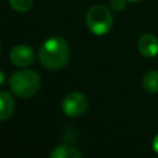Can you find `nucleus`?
I'll list each match as a JSON object with an SVG mask.
<instances>
[{
    "mask_svg": "<svg viewBox=\"0 0 158 158\" xmlns=\"http://www.w3.org/2000/svg\"><path fill=\"white\" fill-rule=\"evenodd\" d=\"M38 59L47 69L58 70L64 68L70 59V48L68 42L59 36L46 40L38 51Z\"/></svg>",
    "mask_w": 158,
    "mask_h": 158,
    "instance_id": "obj_1",
    "label": "nucleus"
},
{
    "mask_svg": "<svg viewBox=\"0 0 158 158\" xmlns=\"http://www.w3.org/2000/svg\"><path fill=\"white\" fill-rule=\"evenodd\" d=\"M10 89L11 91L20 98H30L33 96L41 85L40 75L30 69H21L15 72L10 77Z\"/></svg>",
    "mask_w": 158,
    "mask_h": 158,
    "instance_id": "obj_2",
    "label": "nucleus"
},
{
    "mask_svg": "<svg viewBox=\"0 0 158 158\" xmlns=\"http://www.w3.org/2000/svg\"><path fill=\"white\" fill-rule=\"evenodd\" d=\"M112 22L114 19L111 11L104 5L91 6L85 16V23L88 28L96 36H104L107 32H110Z\"/></svg>",
    "mask_w": 158,
    "mask_h": 158,
    "instance_id": "obj_3",
    "label": "nucleus"
},
{
    "mask_svg": "<svg viewBox=\"0 0 158 158\" xmlns=\"http://www.w3.org/2000/svg\"><path fill=\"white\" fill-rule=\"evenodd\" d=\"M88 105H89V102H88L86 96L78 91L69 93L68 95L64 96V99L62 101V109H63L64 114L69 117L81 116L86 111Z\"/></svg>",
    "mask_w": 158,
    "mask_h": 158,
    "instance_id": "obj_4",
    "label": "nucleus"
},
{
    "mask_svg": "<svg viewBox=\"0 0 158 158\" xmlns=\"http://www.w3.org/2000/svg\"><path fill=\"white\" fill-rule=\"evenodd\" d=\"M10 60L14 65L26 68L35 62V53L31 47L25 44H17L10 51Z\"/></svg>",
    "mask_w": 158,
    "mask_h": 158,
    "instance_id": "obj_5",
    "label": "nucleus"
},
{
    "mask_svg": "<svg viewBox=\"0 0 158 158\" xmlns=\"http://www.w3.org/2000/svg\"><path fill=\"white\" fill-rule=\"evenodd\" d=\"M138 51L144 57L158 54V38L152 33H144L138 40Z\"/></svg>",
    "mask_w": 158,
    "mask_h": 158,
    "instance_id": "obj_6",
    "label": "nucleus"
},
{
    "mask_svg": "<svg viewBox=\"0 0 158 158\" xmlns=\"http://www.w3.org/2000/svg\"><path fill=\"white\" fill-rule=\"evenodd\" d=\"M15 109V101L14 98L10 95V93L0 90V121L9 120Z\"/></svg>",
    "mask_w": 158,
    "mask_h": 158,
    "instance_id": "obj_7",
    "label": "nucleus"
},
{
    "mask_svg": "<svg viewBox=\"0 0 158 158\" xmlns=\"http://www.w3.org/2000/svg\"><path fill=\"white\" fill-rule=\"evenodd\" d=\"M49 158H81V153L70 144H59L52 151Z\"/></svg>",
    "mask_w": 158,
    "mask_h": 158,
    "instance_id": "obj_8",
    "label": "nucleus"
},
{
    "mask_svg": "<svg viewBox=\"0 0 158 158\" xmlns=\"http://www.w3.org/2000/svg\"><path fill=\"white\" fill-rule=\"evenodd\" d=\"M142 85L147 93H152V94L158 93V72L157 70L148 72L142 79Z\"/></svg>",
    "mask_w": 158,
    "mask_h": 158,
    "instance_id": "obj_9",
    "label": "nucleus"
},
{
    "mask_svg": "<svg viewBox=\"0 0 158 158\" xmlns=\"http://www.w3.org/2000/svg\"><path fill=\"white\" fill-rule=\"evenodd\" d=\"M10 6L17 12H26L32 7L33 0H9Z\"/></svg>",
    "mask_w": 158,
    "mask_h": 158,
    "instance_id": "obj_10",
    "label": "nucleus"
},
{
    "mask_svg": "<svg viewBox=\"0 0 158 158\" xmlns=\"http://www.w3.org/2000/svg\"><path fill=\"white\" fill-rule=\"evenodd\" d=\"M110 6L115 11H121L126 6V0H111L110 1Z\"/></svg>",
    "mask_w": 158,
    "mask_h": 158,
    "instance_id": "obj_11",
    "label": "nucleus"
},
{
    "mask_svg": "<svg viewBox=\"0 0 158 158\" xmlns=\"http://www.w3.org/2000/svg\"><path fill=\"white\" fill-rule=\"evenodd\" d=\"M153 149L158 153V135L154 137V139H153Z\"/></svg>",
    "mask_w": 158,
    "mask_h": 158,
    "instance_id": "obj_12",
    "label": "nucleus"
},
{
    "mask_svg": "<svg viewBox=\"0 0 158 158\" xmlns=\"http://www.w3.org/2000/svg\"><path fill=\"white\" fill-rule=\"evenodd\" d=\"M4 81H5V74L0 70V85H2V84H4Z\"/></svg>",
    "mask_w": 158,
    "mask_h": 158,
    "instance_id": "obj_13",
    "label": "nucleus"
},
{
    "mask_svg": "<svg viewBox=\"0 0 158 158\" xmlns=\"http://www.w3.org/2000/svg\"><path fill=\"white\" fill-rule=\"evenodd\" d=\"M128 1H138V0H128Z\"/></svg>",
    "mask_w": 158,
    "mask_h": 158,
    "instance_id": "obj_14",
    "label": "nucleus"
},
{
    "mask_svg": "<svg viewBox=\"0 0 158 158\" xmlns=\"http://www.w3.org/2000/svg\"><path fill=\"white\" fill-rule=\"evenodd\" d=\"M0 51H1V43H0Z\"/></svg>",
    "mask_w": 158,
    "mask_h": 158,
    "instance_id": "obj_15",
    "label": "nucleus"
}]
</instances>
